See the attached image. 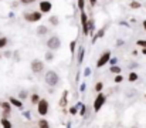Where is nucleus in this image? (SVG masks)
<instances>
[{"mask_svg":"<svg viewBox=\"0 0 146 128\" xmlns=\"http://www.w3.org/2000/svg\"><path fill=\"white\" fill-rule=\"evenodd\" d=\"M108 64H111V66H116V64H118V58H116V57H111V60H109Z\"/></svg>","mask_w":146,"mask_h":128,"instance_id":"f704fd0d","label":"nucleus"},{"mask_svg":"<svg viewBox=\"0 0 146 128\" xmlns=\"http://www.w3.org/2000/svg\"><path fill=\"white\" fill-rule=\"evenodd\" d=\"M68 114H70V115H72V117H75V115L78 114V107H77V105L70 107V108H68Z\"/></svg>","mask_w":146,"mask_h":128,"instance_id":"393cba45","label":"nucleus"},{"mask_svg":"<svg viewBox=\"0 0 146 128\" xmlns=\"http://www.w3.org/2000/svg\"><path fill=\"white\" fill-rule=\"evenodd\" d=\"M50 23L51 24H54V26H58V23H60V20H58V17L57 16H50Z\"/></svg>","mask_w":146,"mask_h":128,"instance_id":"cd10ccee","label":"nucleus"},{"mask_svg":"<svg viewBox=\"0 0 146 128\" xmlns=\"http://www.w3.org/2000/svg\"><path fill=\"white\" fill-rule=\"evenodd\" d=\"M105 30H106V27H101L99 30L97 31V34L94 36V39H92V43H95L98 39H102L104 36H105Z\"/></svg>","mask_w":146,"mask_h":128,"instance_id":"f3484780","label":"nucleus"},{"mask_svg":"<svg viewBox=\"0 0 146 128\" xmlns=\"http://www.w3.org/2000/svg\"><path fill=\"white\" fill-rule=\"evenodd\" d=\"M104 87H105V84L102 83V81H98V83H95V85H94V91L95 92H102V90H104Z\"/></svg>","mask_w":146,"mask_h":128,"instance_id":"5701e85b","label":"nucleus"},{"mask_svg":"<svg viewBox=\"0 0 146 128\" xmlns=\"http://www.w3.org/2000/svg\"><path fill=\"white\" fill-rule=\"evenodd\" d=\"M29 97H30L29 90H20V91H19V94H17V98H19V100H21V101L27 100Z\"/></svg>","mask_w":146,"mask_h":128,"instance_id":"dca6fc26","label":"nucleus"},{"mask_svg":"<svg viewBox=\"0 0 146 128\" xmlns=\"http://www.w3.org/2000/svg\"><path fill=\"white\" fill-rule=\"evenodd\" d=\"M109 73H112V74H122V68L119 67V66H111V68H109Z\"/></svg>","mask_w":146,"mask_h":128,"instance_id":"4be33fe9","label":"nucleus"},{"mask_svg":"<svg viewBox=\"0 0 146 128\" xmlns=\"http://www.w3.org/2000/svg\"><path fill=\"white\" fill-rule=\"evenodd\" d=\"M67 128H71V121H68V123H67Z\"/></svg>","mask_w":146,"mask_h":128,"instance_id":"37998d69","label":"nucleus"},{"mask_svg":"<svg viewBox=\"0 0 146 128\" xmlns=\"http://www.w3.org/2000/svg\"><path fill=\"white\" fill-rule=\"evenodd\" d=\"M142 26H143V30L146 31V20H143V21H142Z\"/></svg>","mask_w":146,"mask_h":128,"instance_id":"a19ab883","label":"nucleus"},{"mask_svg":"<svg viewBox=\"0 0 146 128\" xmlns=\"http://www.w3.org/2000/svg\"><path fill=\"white\" fill-rule=\"evenodd\" d=\"M38 7H40L38 11H41L43 14H46V13H50L52 10V3L50 0H41L40 4H38Z\"/></svg>","mask_w":146,"mask_h":128,"instance_id":"9d476101","label":"nucleus"},{"mask_svg":"<svg viewBox=\"0 0 146 128\" xmlns=\"http://www.w3.org/2000/svg\"><path fill=\"white\" fill-rule=\"evenodd\" d=\"M0 108H1V117H4V118H9L10 117V114H11V104L9 103V101H0Z\"/></svg>","mask_w":146,"mask_h":128,"instance_id":"6e6552de","label":"nucleus"},{"mask_svg":"<svg viewBox=\"0 0 146 128\" xmlns=\"http://www.w3.org/2000/svg\"><path fill=\"white\" fill-rule=\"evenodd\" d=\"M85 90H87V84H85V83H81V85H80V91L84 92Z\"/></svg>","mask_w":146,"mask_h":128,"instance_id":"e433bc0d","label":"nucleus"},{"mask_svg":"<svg viewBox=\"0 0 146 128\" xmlns=\"http://www.w3.org/2000/svg\"><path fill=\"white\" fill-rule=\"evenodd\" d=\"M84 56H85V48L81 46V47L78 48V54H77V63H78V64H81V63L84 61Z\"/></svg>","mask_w":146,"mask_h":128,"instance_id":"4468645a","label":"nucleus"},{"mask_svg":"<svg viewBox=\"0 0 146 128\" xmlns=\"http://www.w3.org/2000/svg\"><path fill=\"white\" fill-rule=\"evenodd\" d=\"M129 7H131V9H141L142 4H141L139 1H136V0H132V1L129 3Z\"/></svg>","mask_w":146,"mask_h":128,"instance_id":"bb28decb","label":"nucleus"},{"mask_svg":"<svg viewBox=\"0 0 146 128\" xmlns=\"http://www.w3.org/2000/svg\"><path fill=\"white\" fill-rule=\"evenodd\" d=\"M97 1L98 0H88V3H90L91 6H95V4H97Z\"/></svg>","mask_w":146,"mask_h":128,"instance_id":"58836bf2","label":"nucleus"},{"mask_svg":"<svg viewBox=\"0 0 146 128\" xmlns=\"http://www.w3.org/2000/svg\"><path fill=\"white\" fill-rule=\"evenodd\" d=\"M24 20L29 21V23H36V21H40L43 19V13L41 11H29V13H24Z\"/></svg>","mask_w":146,"mask_h":128,"instance_id":"20e7f679","label":"nucleus"},{"mask_svg":"<svg viewBox=\"0 0 146 128\" xmlns=\"http://www.w3.org/2000/svg\"><path fill=\"white\" fill-rule=\"evenodd\" d=\"M0 58H1V54H0Z\"/></svg>","mask_w":146,"mask_h":128,"instance_id":"a18cd8bd","label":"nucleus"},{"mask_svg":"<svg viewBox=\"0 0 146 128\" xmlns=\"http://www.w3.org/2000/svg\"><path fill=\"white\" fill-rule=\"evenodd\" d=\"M9 44V40H7V37H0V50L1 48H4L6 46Z\"/></svg>","mask_w":146,"mask_h":128,"instance_id":"c85d7f7f","label":"nucleus"},{"mask_svg":"<svg viewBox=\"0 0 146 128\" xmlns=\"http://www.w3.org/2000/svg\"><path fill=\"white\" fill-rule=\"evenodd\" d=\"M145 98H146V95H145Z\"/></svg>","mask_w":146,"mask_h":128,"instance_id":"49530a36","label":"nucleus"},{"mask_svg":"<svg viewBox=\"0 0 146 128\" xmlns=\"http://www.w3.org/2000/svg\"><path fill=\"white\" fill-rule=\"evenodd\" d=\"M80 20H81V26H82V34L88 36V14L85 11H81Z\"/></svg>","mask_w":146,"mask_h":128,"instance_id":"1a4fd4ad","label":"nucleus"},{"mask_svg":"<svg viewBox=\"0 0 146 128\" xmlns=\"http://www.w3.org/2000/svg\"><path fill=\"white\" fill-rule=\"evenodd\" d=\"M128 67H129L131 70H132V68H136V67H138V63H131V64H129Z\"/></svg>","mask_w":146,"mask_h":128,"instance_id":"4c0bfd02","label":"nucleus"},{"mask_svg":"<svg viewBox=\"0 0 146 128\" xmlns=\"http://www.w3.org/2000/svg\"><path fill=\"white\" fill-rule=\"evenodd\" d=\"M47 47H48L50 51H55V50H60L61 47V40L58 36H51L48 40H47Z\"/></svg>","mask_w":146,"mask_h":128,"instance_id":"39448f33","label":"nucleus"},{"mask_svg":"<svg viewBox=\"0 0 146 128\" xmlns=\"http://www.w3.org/2000/svg\"><path fill=\"white\" fill-rule=\"evenodd\" d=\"M44 83L48 85V87H57V85L60 84V76H58V73L57 71H54V70H48L46 74H44Z\"/></svg>","mask_w":146,"mask_h":128,"instance_id":"f03ea898","label":"nucleus"},{"mask_svg":"<svg viewBox=\"0 0 146 128\" xmlns=\"http://www.w3.org/2000/svg\"><path fill=\"white\" fill-rule=\"evenodd\" d=\"M48 33V27H46V26H38L37 27V34L38 36H46Z\"/></svg>","mask_w":146,"mask_h":128,"instance_id":"aec40b11","label":"nucleus"},{"mask_svg":"<svg viewBox=\"0 0 146 128\" xmlns=\"http://www.w3.org/2000/svg\"><path fill=\"white\" fill-rule=\"evenodd\" d=\"M21 4H24V6H29V4H33L36 0H19Z\"/></svg>","mask_w":146,"mask_h":128,"instance_id":"72a5a7b5","label":"nucleus"},{"mask_svg":"<svg viewBox=\"0 0 146 128\" xmlns=\"http://www.w3.org/2000/svg\"><path fill=\"white\" fill-rule=\"evenodd\" d=\"M136 44H138L139 47H142V48H143V47H146V40H138Z\"/></svg>","mask_w":146,"mask_h":128,"instance_id":"c9c22d12","label":"nucleus"},{"mask_svg":"<svg viewBox=\"0 0 146 128\" xmlns=\"http://www.w3.org/2000/svg\"><path fill=\"white\" fill-rule=\"evenodd\" d=\"M85 0H78V9L81 10V11H85Z\"/></svg>","mask_w":146,"mask_h":128,"instance_id":"7c9ffc66","label":"nucleus"},{"mask_svg":"<svg viewBox=\"0 0 146 128\" xmlns=\"http://www.w3.org/2000/svg\"><path fill=\"white\" fill-rule=\"evenodd\" d=\"M75 48H77V40H72L70 43V51H71V56L74 57L75 56Z\"/></svg>","mask_w":146,"mask_h":128,"instance_id":"b1692460","label":"nucleus"},{"mask_svg":"<svg viewBox=\"0 0 146 128\" xmlns=\"http://www.w3.org/2000/svg\"><path fill=\"white\" fill-rule=\"evenodd\" d=\"M7 101L11 104V107H16V108H19V110H23V108H24V105H23V101H21V100H19L17 97H13V95H10Z\"/></svg>","mask_w":146,"mask_h":128,"instance_id":"f8f14e48","label":"nucleus"},{"mask_svg":"<svg viewBox=\"0 0 146 128\" xmlns=\"http://www.w3.org/2000/svg\"><path fill=\"white\" fill-rule=\"evenodd\" d=\"M68 97H70V91L68 90H64L62 91V94H61V98H60V101H58V107L62 110V108H67V105H68Z\"/></svg>","mask_w":146,"mask_h":128,"instance_id":"9b49d317","label":"nucleus"},{"mask_svg":"<svg viewBox=\"0 0 146 128\" xmlns=\"http://www.w3.org/2000/svg\"><path fill=\"white\" fill-rule=\"evenodd\" d=\"M0 124H1V128H13L11 121H10L9 118H4V117H1V120H0Z\"/></svg>","mask_w":146,"mask_h":128,"instance_id":"a211bd4d","label":"nucleus"},{"mask_svg":"<svg viewBox=\"0 0 146 128\" xmlns=\"http://www.w3.org/2000/svg\"><path fill=\"white\" fill-rule=\"evenodd\" d=\"M23 117H24L26 120H29V121H30V120H31V113H30L29 110H27V111H23Z\"/></svg>","mask_w":146,"mask_h":128,"instance_id":"473e14b6","label":"nucleus"},{"mask_svg":"<svg viewBox=\"0 0 146 128\" xmlns=\"http://www.w3.org/2000/svg\"><path fill=\"white\" fill-rule=\"evenodd\" d=\"M106 100H108V95L105 92H98L97 94V97L94 98V103H92V111L95 114H98L102 110V107L105 105Z\"/></svg>","mask_w":146,"mask_h":128,"instance_id":"f257e3e1","label":"nucleus"},{"mask_svg":"<svg viewBox=\"0 0 146 128\" xmlns=\"http://www.w3.org/2000/svg\"><path fill=\"white\" fill-rule=\"evenodd\" d=\"M131 128H138V127H136V125H135V127H131Z\"/></svg>","mask_w":146,"mask_h":128,"instance_id":"c03bdc74","label":"nucleus"},{"mask_svg":"<svg viewBox=\"0 0 146 128\" xmlns=\"http://www.w3.org/2000/svg\"><path fill=\"white\" fill-rule=\"evenodd\" d=\"M138 80H139V74H138L136 71H131L129 76H128V81H129V83H135V81H138Z\"/></svg>","mask_w":146,"mask_h":128,"instance_id":"6ab92c4d","label":"nucleus"},{"mask_svg":"<svg viewBox=\"0 0 146 128\" xmlns=\"http://www.w3.org/2000/svg\"><path fill=\"white\" fill-rule=\"evenodd\" d=\"M29 100H30L31 105H37V104H38V101L41 100V95H40L38 92H31V94H30V97H29Z\"/></svg>","mask_w":146,"mask_h":128,"instance_id":"ddd939ff","label":"nucleus"},{"mask_svg":"<svg viewBox=\"0 0 146 128\" xmlns=\"http://www.w3.org/2000/svg\"><path fill=\"white\" fill-rule=\"evenodd\" d=\"M82 74H84V77H90V76L92 74V71H91V68H90V67H85Z\"/></svg>","mask_w":146,"mask_h":128,"instance_id":"2f4dec72","label":"nucleus"},{"mask_svg":"<svg viewBox=\"0 0 146 128\" xmlns=\"http://www.w3.org/2000/svg\"><path fill=\"white\" fill-rule=\"evenodd\" d=\"M123 80H125V77L122 74H116L115 78H113V83L115 84H121V83H123Z\"/></svg>","mask_w":146,"mask_h":128,"instance_id":"a878e982","label":"nucleus"},{"mask_svg":"<svg viewBox=\"0 0 146 128\" xmlns=\"http://www.w3.org/2000/svg\"><path fill=\"white\" fill-rule=\"evenodd\" d=\"M141 53H142V54H143V56H146V47H143V48H142V50H141Z\"/></svg>","mask_w":146,"mask_h":128,"instance_id":"ea45409f","label":"nucleus"},{"mask_svg":"<svg viewBox=\"0 0 146 128\" xmlns=\"http://www.w3.org/2000/svg\"><path fill=\"white\" fill-rule=\"evenodd\" d=\"M4 56H6V57H10V56H11V53H10V51H7V53H4Z\"/></svg>","mask_w":146,"mask_h":128,"instance_id":"79ce46f5","label":"nucleus"},{"mask_svg":"<svg viewBox=\"0 0 146 128\" xmlns=\"http://www.w3.org/2000/svg\"><path fill=\"white\" fill-rule=\"evenodd\" d=\"M37 127L38 128H51V125H50L47 118H43V117H41V118L37 121Z\"/></svg>","mask_w":146,"mask_h":128,"instance_id":"2eb2a0df","label":"nucleus"},{"mask_svg":"<svg viewBox=\"0 0 146 128\" xmlns=\"http://www.w3.org/2000/svg\"><path fill=\"white\" fill-rule=\"evenodd\" d=\"M87 108H88V105H85V104L82 103V105H81V107H80V110H78V115L85 118V117H87Z\"/></svg>","mask_w":146,"mask_h":128,"instance_id":"412c9836","label":"nucleus"},{"mask_svg":"<svg viewBox=\"0 0 146 128\" xmlns=\"http://www.w3.org/2000/svg\"><path fill=\"white\" fill-rule=\"evenodd\" d=\"M109 60H111V50H106V51H104V53L99 56V58H98V61H97V67L98 68L105 67V66L109 63Z\"/></svg>","mask_w":146,"mask_h":128,"instance_id":"423d86ee","label":"nucleus"},{"mask_svg":"<svg viewBox=\"0 0 146 128\" xmlns=\"http://www.w3.org/2000/svg\"><path fill=\"white\" fill-rule=\"evenodd\" d=\"M54 60V51H47L46 53V61H52Z\"/></svg>","mask_w":146,"mask_h":128,"instance_id":"c756f323","label":"nucleus"},{"mask_svg":"<svg viewBox=\"0 0 146 128\" xmlns=\"http://www.w3.org/2000/svg\"><path fill=\"white\" fill-rule=\"evenodd\" d=\"M30 67H31V71H33L34 74H40V73L44 71V63H43L41 60H38V58L33 60L31 64H30Z\"/></svg>","mask_w":146,"mask_h":128,"instance_id":"0eeeda50","label":"nucleus"},{"mask_svg":"<svg viewBox=\"0 0 146 128\" xmlns=\"http://www.w3.org/2000/svg\"><path fill=\"white\" fill-rule=\"evenodd\" d=\"M37 107V114L40 115V117H47L50 113V103L47 98H41L40 101H38V104L36 105Z\"/></svg>","mask_w":146,"mask_h":128,"instance_id":"7ed1b4c3","label":"nucleus"}]
</instances>
